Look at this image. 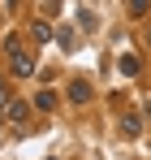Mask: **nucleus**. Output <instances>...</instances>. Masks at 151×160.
Here are the masks:
<instances>
[{"mask_svg": "<svg viewBox=\"0 0 151 160\" xmlns=\"http://www.w3.org/2000/svg\"><path fill=\"white\" fill-rule=\"evenodd\" d=\"M9 65H13L17 74H30V69H35V61L26 56V48L17 43V39H9Z\"/></svg>", "mask_w": 151, "mask_h": 160, "instance_id": "1", "label": "nucleus"}, {"mask_svg": "<svg viewBox=\"0 0 151 160\" xmlns=\"http://www.w3.org/2000/svg\"><path fill=\"white\" fill-rule=\"evenodd\" d=\"M69 100H74V104H82V100H91V87H86L82 78H74V82H69Z\"/></svg>", "mask_w": 151, "mask_h": 160, "instance_id": "2", "label": "nucleus"}, {"mask_svg": "<svg viewBox=\"0 0 151 160\" xmlns=\"http://www.w3.org/2000/svg\"><path fill=\"white\" fill-rule=\"evenodd\" d=\"M26 112H30V108H26L22 100H13V104H9V121H26Z\"/></svg>", "mask_w": 151, "mask_h": 160, "instance_id": "3", "label": "nucleus"}, {"mask_svg": "<svg viewBox=\"0 0 151 160\" xmlns=\"http://www.w3.org/2000/svg\"><path fill=\"white\" fill-rule=\"evenodd\" d=\"M121 74H138V56H121Z\"/></svg>", "mask_w": 151, "mask_h": 160, "instance_id": "4", "label": "nucleus"}, {"mask_svg": "<svg viewBox=\"0 0 151 160\" xmlns=\"http://www.w3.org/2000/svg\"><path fill=\"white\" fill-rule=\"evenodd\" d=\"M0 104H4V108L13 104V100H9V82H4V78H0Z\"/></svg>", "mask_w": 151, "mask_h": 160, "instance_id": "5", "label": "nucleus"}, {"mask_svg": "<svg viewBox=\"0 0 151 160\" xmlns=\"http://www.w3.org/2000/svg\"><path fill=\"white\" fill-rule=\"evenodd\" d=\"M143 43H147V48H151V26H147V35H143Z\"/></svg>", "mask_w": 151, "mask_h": 160, "instance_id": "6", "label": "nucleus"}]
</instances>
